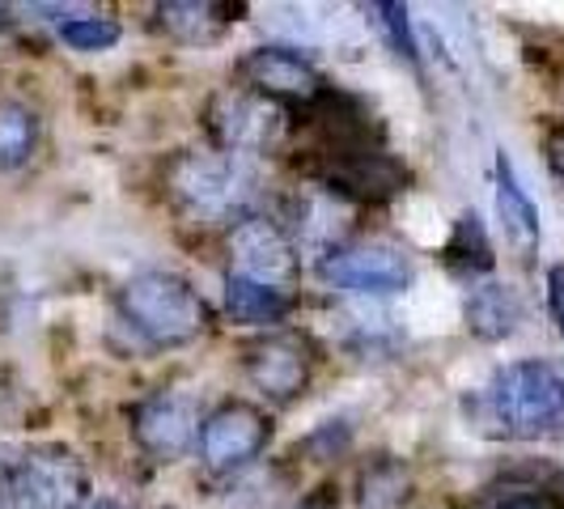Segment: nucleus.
Segmentation results:
<instances>
[{"label": "nucleus", "instance_id": "21", "mask_svg": "<svg viewBox=\"0 0 564 509\" xmlns=\"http://www.w3.org/2000/svg\"><path fill=\"white\" fill-rule=\"evenodd\" d=\"M547 318L556 323V332L564 339V263L547 268Z\"/></svg>", "mask_w": 564, "mask_h": 509}, {"label": "nucleus", "instance_id": "18", "mask_svg": "<svg viewBox=\"0 0 564 509\" xmlns=\"http://www.w3.org/2000/svg\"><path fill=\"white\" fill-rule=\"evenodd\" d=\"M43 141V119L22 98H0V174H18L34 162Z\"/></svg>", "mask_w": 564, "mask_h": 509}, {"label": "nucleus", "instance_id": "9", "mask_svg": "<svg viewBox=\"0 0 564 509\" xmlns=\"http://www.w3.org/2000/svg\"><path fill=\"white\" fill-rule=\"evenodd\" d=\"M199 424H204V403L192 391H149L144 399H137L128 408V433H132V446L158 463V467H174L183 458L196 454L199 442Z\"/></svg>", "mask_w": 564, "mask_h": 509}, {"label": "nucleus", "instance_id": "4", "mask_svg": "<svg viewBox=\"0 0 564 509\" xmlns=\"http://www.w3.org/2000/svg\"><path fill=\"white\" fill-rule=\"evenodd\" d=\"M89 467L64 442H30L0 451V501L13 509H89Z\"/></svg>", "mask_w": 564, "mask_h": 509}, {"label": "nucleus", "instance_id": "3", "mask_svg": "<svg viewBox=\"0 0 564 509\" xmlns=\"http://www.w3.org/2000/svg\"><path fill=\"white\" fill-rule=\"evenodd\" d=\"M119 318L149 344V348H192L213 332L217 314L196 284L166 268L132 272L115 293Z\"/></svg>", "mask_w": 564, "mask_h": 509}, {"label": "nucleus", "instance_id": "2", "mask_svg": "<svg viewBox=\"0 0 564 509\" xmlns=\"http://www.w3.org/2000/svg\"><path fill=\"white\" fill-rule=\"evenodd\" d=\"M259 170L247 158L221 153L213 144L204 149H178L166 162V199L178 217L196 226L234 229L242 217L259 213Z\"/></svg>", "mask_w": 564, "mask_h": 509}, {"label": "nucleus", "instance_id": "14", "mask_svg": "<svg viewBox=\"0 0 564 509\" xmlns=\"http://www.w3.org/2000/svg\"><path fill=\"white\" fill-rule=\"evenodd\" d=\"M522 318H527V306H522V293L513 284L497 281V277L467 284V293H463V327H467L471 339L501 344V339H509L522 327Z\"/></svg>", "mask_w": 564, "mask_h": 509}, {"label": "nucleus", "instance_id": "16", "mask_svg": "<svg viewBox=\"0 0 564 509\" xmlns=\"http://www.w3.org/2000/svg\"><path fill=\"white\" fill-rule=\"evenodd\" d=\"M293 311H297V293L293 289H272V284H254L226 272V318L234 327L276 332Z\"/></svg>", "mask_w": 564, "mask_h": 509}, {"label": "nucleus", "instance_id": "23", "mask_svg": "<svg viewBox=\"0 0 564 509\" xmlns=\"http://www.w3.org/2000/svg\"><path fill=\"white\" fill-rule=\"evenodd\" d=\"M289 509H348V506L339 501V492L332 488V484H323V488H314V492H306L302 501H293Z\"/></svg>", "mask_w": 564, "mask_h": 509}, {"label": "nucleus", "instance_id": "20", "mask_svg": "<svg viewBox=\"0 0 564 509\" xmlns=\"http://www.w3.org/2000/svg\"><path fill=\"white\" fill-rule=\"evenodd\" d=\"M366 13H369V22L382 30V39L391 43V52H395L403 64L421 68V39H416V30H412V9L399 4V0H382V4H366Z\"/></svg>", "mask_w": 564, "mask_h": 509}, {"label": "nucleus", "instance_id": "19", "mask_svg": "<svg viewBox=\"0 0 564 509\" xmlns=\"http://www.w3.org/2000/svg\"><path fill=\"white\" fill-rule=\"evenodd\" d=\"M56 34L68 52L98 56V52H111L115 43L123 39V26H119L115 18H107V13H98V9H85L82 18H73V22L56 26Z\"/></svg>", "mask_w": 564, "mask_h": 509}, {"label": "nucleus", "instance_id": "10", "mask_svg": "<svg viewBox=\"0 0 564 509\" xmlns=\"http://www.w3.org/2000/svg\"><path fill=\"white\" fill-rule=\"evenodd\" d=\"M226 272L272 289H297L302 281V251L276 213H251L226 229Z\"/></svg>", "mask_w": 564, "mask_h": 509}, {"label": "nucleus", "instance_id": "11", "mask_svg": "<svg viewBox=\"0 0 564 509\" xmlns=\"http://www.w3.org/2000/svg\"><path fill=\"white\" fill-rule=\"evenodd\" d=\"M234 77H238L242 89L276 102L289 115L306 111L332 85L327 73L302 47H293V43H259V47H251L247 56L234 64Z\"/></svg>", "mask_w": 564, "mask_h": 509}, {"label": "nucleus", "instance_id": "26", "mask_svg": "<svg viewBox=\"0 0 564 509\" xmlns=\"http://www.w3.org/2000/svg\"><path fill=\"white\" fill-rule=\"evenodd\" d=\"M0 509H13V506H4V501H0Z\"/></svg>", "mask_w": 564, "mask_h": 509}, {"label": "nucleus", "instance_id": "8", "mask_svg": "<svg viewBox=\"0 0 564 509\" xmlns=\"http://www.w3.org/2000/svg\"><path fill=\"white\" fill-rule=\"evenodd\" d=\"M242 373L272 408H293L314 387L318 373V344L311 332H259L242 344Z\"/></svg>", "mask_w": 564, "mask_h": 509}, {"label": "nucleus", "instance_id": "6", "mask_svg": "<svg viewBox=\"0 0 564 509\" xmlns=\"http://www.w3.org/2000/svg\"><path fill=\"white\" fill-rule=\"evenodd\" d=\"M199 123L208 132V144L221 149V153H234V158H268L276 153L289 132H293V115L259 98L242 85H221L208 94L204 111H199Z\"/></svg>", "mask_w": 564, "mask_h": 509}, {"label": "nucleus", "instance_id": "17", "mask_svg": "<svg viewBox=\"0 0 564 509\" xmlns=\"http://www.w3.org/2000/svg\"><path fill=\"white\" fill-rule=\"evenodd\" d=\"M442 263L451 268L454 277H463L467 284L492 277L497 254H492V238H488V229H484L476 208L458 213V221L451 226V238L442 242Z\"/></svg>", "mask_w": 564, "mask_h": 509}, {"label": "nucleus", "instance_id": "25", "mask_svg": "<svg viewBox=\"0 0 564 509\" xmlns=\"http://www.w3.org/2000/svg\"><path fill=\"white\" fill-rule=\"evenodd\" d=\"M89 509H132V506H123V501H115V497H98V501H89Z\"/></svg>", "mask_w": 564, "mask_h": 509}, {"label": "nucleus", "instance_id": "7", "mask_svg": "<svg viewBox=\"0 0 564 509\" xmlns=\"http://www.w3.org/2000/svg\"><path fill=\"white\" fill-rule=\"evenodd\" d=\"M272 442H276V416L263 403L229 396L204 412L196 458L208 476L234 480V476L251 472Z\"/></svg>", "mask_w": 564, "mask_h": 509}, {"label": "nucleus", "instance_id": "5", "mask_svg": "<svg viewBox=\"0 0 564 509\" xmlns=\"http://www.w3.org/2000/svg\"><path fill=\"white\" fill-rule=\"evenodd\" d=\"M318 281L357 302H391L416 284V259L387 234H352L314 263Z\"/></svg>", "mask_w": 564, "mask_h": 509}, {"label": "nucleus", "instance_id": "24", "mask_svg": "<svg viewBox=\"0 0 564 509\" xmlns=\"http://www.w3.org/2000/svg\"><path fill=\"white\" fill-rule=\"evenodd\" d=\"M492 509H561V506L547 501V497H501V501H492Z\"/></svg>", "mask_w": 564, "mask_h": 509}, {"label": "nucleus", "instance_id": "15", "mask_svg": "<svg viewBox=\"0 0 564 509\" xmlns=\"http://www.w3.org/2000/svg\"><path fill=\"white\" fill-rule=\"evenodd\" d=\"M416 501V472L403 454L373 451L357 463L352 509H408Z\"/></svg>", "mask_w": 564, "mask_h": 509}, {"label": "nucleus", "instance_id": "22", "mask_svg": "<svg viewBox=\"0 0 564 509\" xmlns=\"http://www.w3.org/2000/svg\"><path fill=\"white\" fill-rule=\"evenodd\" d=\"M543 158H547V170L564 183V123H552L547 137H543Z\"/></svg>", "mask_w": 564, "mask_h": 509}, {"label": "nucleus", "instance_id": "1", "mask_svg": "<svg viewBox=\"0 0 564 509\" xmlns=\"http://www.w3.org/2000/svg\"><path fill=\"white\" fill-rule=\"evenodd\" d=\"M467 421L497 442L564 437V366L552 357H518L497 366L467 399Z\"/></svg>", "mask_w": 564, "mask_h": 509}, {"label": "nucleus", "instance_id": "13", "mask_svg": "<svg viewBox=\"0 0 564 509\" xmlns=\"http://www.w3.org/2000/svg\"><path fill=\"white\" fill-rule=\"evenodd\" d=\"M492 196H497V221H501L506 242L522 259H535L539 247H543V221H539L535 199L522 187L506 149L497 153V166H492Z\"/></svg>", "mask_w": 564, "mask_h": 509}, {"label": "nucleus", "instance_id": "12", "mask_svg": "<svg viewBox=\"0 0 564 509\" xmlns=\"http://www.w3.org/2000/svg\"><path fill=\"white\" fill-rule=\"evenodd\" d=\"M242 4H226V0H166L153 4V30L174 43V47H217L229 30L242 22Z\"/></svg>", "mask_w": 564, "mask_h": 509}, {"label": "nucleus", "instance_id": "27", "mask_svg": "<svg viewBox=\"0 0 564 509\" xmlns=\"http://www.w3.org/2000/svg\"><path fill=\"white\" fill-rule=\"evenodd\" d=\"M0 13H4V9H0Z\"/></svg>", "mask_w": 564, "mask_h": 509}]
</instances>
